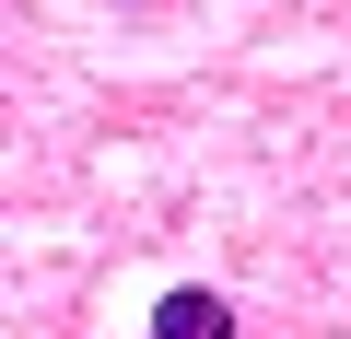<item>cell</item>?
Masks as SVG:
<instances>
[{"instance_id":"obj_1","label":"cell","mask_w":351,"mask_h":339,"mask_svg":"<svg viewBox=\"0 0 351 339\" xmlns=\"http://www.w3.org/2000/svg\"><path fill=\"white\" fill-rule=\"evenodd\" d=\"M152 339H234V304H223L211 281H176V292L152 304Z\"/></svg>"}]
</instances>
